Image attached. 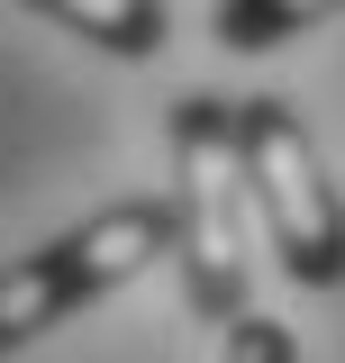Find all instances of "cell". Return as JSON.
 Segmentation results:
<instances>
[{"label":"cell","instance_id":"5","mask_svg":"<svg viewBox=\"0 0 345 363\" xmlns=\"http://www.w3.org/2000/svg\"><path fill=\"white\" fill-rule=\"evenodd\" d=\"M345 0H218V45H236V55H273V45L309 37V28H327Z\"/></svg>","mask_w":345,"mask_h":363},{"label":"cell","instance_id":"3","mask_svg":"<svg viewBox=\"0 0 345 363\" xmlns=\"http://www.w3.org/2000/svg\"><path fill=\"white\" fill-rule=\"evenodd\" d=\"M155 255H172V209L164 200H109L100 218L45 236L37 255H18V264H0V354L37 345L45 327H64L73 309L109 300Z\"/></svg>","mask_w":345,"mask_h":363},{"label":"cell","instance_id":"4","mask_svg":"<svg viewBox=\"0 0 345 363\" xmlns=\"http://www.w3.org/2000/svg\"><path fill=\"white\" fill-rule=\"evenodd\" d=\"M37 18H55V28H73L82 45H100V55H119V64H146V55H164L172 18L164 0H28Z\"/></svg>","mask_w":345,"mask_h":363},{"label":"cell","instance_id":"2","mask_svg":"<svg viewBox=\"0 0 345 363\" xmlns=\"http://www.w3.org/2000/svg\"><path fill=\"white\" fill-rule=\"evenodd\" d=\"M227 128H236V173H246V200H255L282 272L300 291H336L345 281V200L318 164V145H309L300 109L282 91H255V100H227Z\"/></svg>","mask_w":345,"mask_h":363},{"label":"cell","instance_id":"6","mask_svg":"<svg viewBox=\"0 0 345 363\" xmlns=\"http://www.w3.org/2000/svg\"><path fill=\"white\" fill-rule=\"evenodd\" d=\"M227 363H300V345H291V327L263 309H236L227 318Z\"/></svg>","mask_w":345,"mask_h":363},{"label":"cell","instance_id":"1","mask_svg":"<svg viewBox=\"0 0 345 363\" xmlns=\"http://www.w3.org/2000/svg\"><path fill=\"white\" fill-rule=\"evenodd\" d=\"M172 264H182V300L200 318L246 309L255 291V200L236 173V128H227V100L218 91H182L172 100Z\"/></svg>","mask_w":345,"mask_h":363}]
</instances>
